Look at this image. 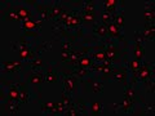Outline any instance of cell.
<instances>
[{"label": "cell", "instance_id": "obj_1", "mask_svg": "<svg viewBox=\"0 0 155 116\" xmlns=\"http://www.w3.org/2000/svg\"><path fill=\"white\" fill-rule=\"evenodd\" d=\"M154 63H142L141 69L137 72H134L133 75V80L130 81V84H136V83H143L145 80L150 79L154 76Z\"/></svg>", "mask_w": 155, "mask_h": 116}, {"label": "cell", "instance_id": "obj_2", "mask_svg": "<svg viewBox=\"0 0 155 116\" xmlns=\"http://www.w3.org/2000/svg\"><path fill=\"white\" fill-rule=\"evenodd\" d=\"M62 81H64V92L71 95V93L74 92L75 86H76V77L72 76L71 74L62 75Z\"/></svg>", "mask_w": 155, "mask_h": 116}, {"label": "cell", "instance_id": "obj_3", "mask_svg": "<svg viewBox=\"0 0 155 116\" xmlns=\"http://www.w3.org/2000/svg\"><path fill=\"white\" fill-rule=\"evenodd\" d=\"M43 21H34V19H25L21 21V28L23 31H40Z\"/></svg>", "mask_w": 155, "mask_h": 116}, {"label": "cell", "instance_id": "obj_4", "mask_svg": "<svg viewBox=\"0 0 155 116\" xmlns=\"http://www.w3.org/2000/svg\"><path fill=\"white\" fill-rule=\"evenodd\" d=\"M93 34L96 36H98L100 39H102V40L109 37L107 27H106V25H104V23H101V22H96V25L93 27Z\"/></svg>", "mask_w": 155, "mask_h": 116}, {"label": "cell", "instance_id": "obj_5", "mask_svg": "<svg viewBox=\"0 0 155 116\" xmlns=\"http://www.w3.org/2000/svg\"><path fill=\"white\" fill-rule=\"evenodd\" d=\"M107 31H109V35L111 36V37H115V39H118V40H120V41H123L124 40V35H123V31L120 30V28L115 25V23H109L107 26Z\"/></svg>", "mask_w": 155, "mask_h": 116}, {"label": "cell", "instance_id": "obj_6", "mask_svg": "<svg viewBox=\"0 0 155 116\" xmlns=\"http://www.w3.org/2000/svg\"><path fill=\"white\" fill-rule=\"evenodd\" d=\"M133 103H134L133 101L124 98L123 102L115 103V105H114V108H115V111L118 110V108H120V110H123L125 114H132V112H133Z\"/></svg>", "mask_w": 155, "mask_h": 116}, {"label": "cell", "instance_id": "obj_7", "mask_svg": "<svg viewBox=\"0 0 155 116\" xmlns=\"http://www.w3.org/2000/svg\"><path fill=\"white\" fill-rule=\"evenodd\" d=\"M13 9H14V12L18 14V17H19V19H21V21H25V19H31V17H32L31 11H30L28 8H26V7L16 5Z\"/></svg>", "mask_w": 155, "mask_h": 116}, {"label": "cell", "instance_id": "obj_8", "mask_svg": "<svg viewBox=\"0 0 155 116\" xmlns=\"http://www.w3.org/2000/svg\"><path fill=\"white\" fill-rule=\"evenodd\" d=\"M21 90H22V85L21 84H12L11 88H9V92H8V98L18 102V98H19V94H21Z\"/></svg>", "mask_w": 155, "mask_h": 116}, {"label": "cell", "instance_id": "obj_9", "mask_svg": "<svg viewBox=\"0 0 155 116\" xmlns=\"http://www.w3.org/2000/svg\"><path fill=\"white\" fill-rule=\"evenodd\" d=\"M110 79L113 81H119V83H125L128 79V72L124 70H115L110 75Z\"/></svg>", "mask_w": 155, "mask_h": 116}, {"label": "cell", "instance_id": "obj_10", "mask_svg": "<svg viewBox=\"0 0 155 116\" xmlns=\"http://www.w3.org/2000/svg\"><path fill=\"white\" fill-rule=\"evenodd\" d=\"M142 37H143L145 41H154V37H155L154 23H146V27H145V31L142 34Z\"/></svg>", "mask_w": 155, "mask_h": 116}, {"label": "cell", "instance_id": "obj_11", "mask_svg": "<svg viewBox=\"0 0 155 116\" xmlns=\"http://www.w3.org/2000/svg\"><path fill=\"white\" fill-rule=\"evenodd\" d=\"M49 13H51V18L52 19H58L61 17V14L64 13V7H62V4L58 2V3H54L53 4V7H51L49 9Z\"/></svg>", "mask_w": 155, "mask_h": 116}, {"label": "cell", "instance_id": "obj_12", "mask_svg": "<svg viewBox=\"0 0 155 116\" xmlns=\"http://www.w3.org/2000/svg\"><path fill=\"white\" fill-rule=\"evenodd\" d=\"M119 5L118 0H105L104 2V12L111 13L114 16L116 13V7Z\"/></svg>", "mask_w": 155, "mask_h": 116}, {"label": "cell", "instance_id": "obj_13", "mask_svg": "<svg viewBox=\"0 0 155 116\" xmlns=\"http://www.w3.org/2000/svg\"><path fill=\"white\" fill-rule=\"evenodd\" d=\"M92 72L91 69H83V67H76V69L72 70L70 74L72 76H75L76 79H84V77H87L89 74Z\"/></svg>", "mask_w": 155, "mask_h": 116}, {"label": "cell", "instance_id": "obj_14", "mask_svg": "<svg viewBox=\"0 0 155 116\" xmlns=\"http://www.w3.org/2000/svg\"><path fill=\"white\" fill-rule=\"evenodd\" d=\"M18 57L21 58V61H26V62H30L34 58H36V52H34L31 48L30 49H25V50H21L18 53Z\"/></svg>", "mask_w": 155, "mask_h": 116}, {"label": "cell", "instance_id": "obj_15", "mask_svg": "<svg viewBox=\"0 0 155 116\" xmlns=\"http://www.w3.org/2000/svg\"><path fill=\"white\" fill-rule=\"evenodd\" d=\"M143 17L146 19V23H154V19H155V12H154V7L150 4L146 3V8H145V12H143Z\"/></svg>", "mask_w": 155, "mask_h": 116}, {"label": "cell", "instance_id": "obj_16", "mask_svg": "<svg viewBox=\"0 0 155 116\" xmlns=\"http://www.w3.org/2000/svg\"><path fill=\"white\" fill-rule=\"evenodd\" d=\"M113 23H115V25L123 31V26H124V12H123V9H120V12H116L113 16Z\"/></svg>", "mask_w": 155, "mask_h": 116}, {"label": "cell", "instance_id": "obj_17", "mask_svg": "<svg viewBox=\"0 0 155 116\" xmlns=\"http://www.w3.org/2000/svg\"><path fill=\"white\" fill-rule=\"evenodd\" d=\"M2 71L5 72V74H14V72H18L14 62H8V61L2 62Z\"/></svg>", "mask_w": 155, "mask_h": 116}, {"label": "cell", "instance_id": "obj_18", "mask_svg": "<svg viewBox=\"0 0 155 116\" xmlns=\"http://www.w3.org/2000/svg\"><path fill=\"white\" fill-rule=\"evenodd\" d=\"M12 49L14 52L19 53L21 50H25V49H30V44L26 41V40H18L16 43H12Z\"/></svg>", "mask_w": 155, "mask_h": 116}, {"label": "cell", "instance_id": "obj_19", "mask_svg": "<svg viewBox=\"0 0 155 116\" xmlns=\"http://www.w3.org/2000/svg\"><path fill=\"white\" fill-rule=\"evenodd\" d=\"M28 63H30L31 70H32L34 74H35V72H41V69H43V61H41V58L36 57V58H34V60H31Z\"/></svg>", "mask_w": 155, "mask_h": 116}, {"label": "cell", "instance_id": "obj_20", "mask_svg": "<svg viewBox=\"0 0 155 116\" xmlns=\"http://www.w3.org/2000/svg\"><path fill=\"white\" fill-rule=\"evenodd\" d=\"M124 98L130 99L134 102V98H136V90L133 88V84H129V85H125V89H124Z\"/></svg>", "mask_w": 155, "mask_h": 116}, {"label": "cell", "instance_id": "obj_21", "mask_svg": "<svg viewBox=\"0 0 155 116\" xmlns=\"http://www.w3.org/2000/svg\"><path fill=\"white\" fill-rule=\"evenodd\" d=\"M141 66H142V61H138V60H136V58H133L132 61L128 62V70L132 72V74L137 72L140 69H141Z\"/></svg>", "mask_w": 155, "mask_h": 116}, {"label": "cell", "instance_id": "obj_22", "mask_svg": "<svg viewBox=\"0 0 155 116\" xmlns=\"http://www.w3.org/2000/svg\"><path fill=\"white\" fill-rule=\"evenodd\" d=\"M7 107H8L9 114H11V115H17V114L19 112V103H18V102H16V101L8 99Z\"/></svg>", "mask_w": 155, "mask_h": 116}, {"label": "cell", "instance_id": "obj_23", "mask_svg": "<svg viewBox=\"0 0 155 116\" xmlns=\"http://www.w3.org/2000/svg\"><path fill=\"white\" fill-rule=\"evenodd\" d=\"M91 58L93 60L94 63H102L106 60V54L104 50H100V52H94L93 54H91Z\"/></svg>", "mask_w": 155, "mask_h": 116}, {"label": "cell", "instance_id": "obj_24", "mask_svg": "<svg viewBox=\"0 0 155 116\" xmlns=\"http://www.w3.org/2000/svg\"><path fill=\"white\" fill-rule=\"evenodd\" d=\"M93 63L94 62L91 58V56H85V57H83V58H80L79 60V67H83V69H91Z\"/></svg>", "mask_w": 155, "mask_h": 116}, {"label": "cell", "instance_id": "obj_25", "mask_svg": "<svg viewBox=\"0 0 155 116\" xmlns=\"http://www.w3.org/2000/svg\"><path fill=\"white\" fill-rule=\"evenodd\" d=\"M89 110H91V114L100 115V114H102V111H104V105L100 102H93L89 106Z\"/></svg>", "mask_w": 155, "mask_h": 116}, {"label": "cell", "instance_id": "obj_26", "mask_svg": "<svg viewBox=\"0 0 155 116\" xmlns=\"http://www.w3.org/2000/svg\"><path fill=\"white\" fill-rule=\"evenodd\" d=\"M39 8V14H40V21H48V19L51 18V13H49V9H48L47 7H38Z\"/></svg>", "mask_w": 155, "mask_h": 116}, {"label": "cell", "instance_id": "obj_27", "mask_svg": "<svg viewBox=\"0 0 155 116\" xmlns=\"http://www.w3.org/2000/svg\"><path fill=\"white\" fill-rule=\"evenodd\" d=\"M105 54H106V58H109V60H111V61H115L116 58H118L119 50H118V48H116V45H115L113 48H110V49L105 50Z\"/></svg>", "mask_w": 155, "mask_h": 116}, {"label": "cell", "instance_id": "obj_28", "mask_svg": "<svg viewBox=\"0 0 155 116\" xmlns=\"http://www.w3.org/2000/svg\"><path fill=\"white\" fill-rule=\"evenodd\" d=\"M66 110H67L66 106L62 103V102H60V103H56L54 108L52 110V112H51V114H52V115H65Z\"/></svg>", "mask_w": 155, "mask_h": 116}, {"label": "cell", "instance_id": "obj_29", "mask_svg": "<svg viewBox=\"0 0 155 116\" xmlns=\"http://www.w3.org/2000/svg\"><path fill=\"white\" fill-rule=\"evenodd\" d=\"M43 81H44V75H43L41 72H35L30 79V83L32 85H39V84H41Z\"/></svg>", "mask_w": 155, "mask_h": 116}, {"label": "cell", "instance_id": "obj_30", "mask_svg": "<svg viewBox=\"0 0 155 116\" xmlns=\"http://www.w3.org/2000/svg\"><path fill=\"white\" fill-rule=\"evenodd\" d=\"M133 56H134L136 60L142 61L143 57H145V47H134V49H133Z\"/></svg>", "mask_w": 155, "mask_h": 116}, {"label": "cell", "instance_id": "obj_31", "mask_svg": "<svg viewBox=\"0 0 155 116\" xmlns=\"http://www.w3.org/2000/svg\"><path fill=\"white\" fill-rule=\"evenodd\" d=\"M30 102V93L27 90H21V94H19L18 98V103L19 105H26Z\"/></svg>", "mask_w": 155, "mask_h": 116}, {"label": "cell", "instance_id": "obj_32", "mask_svg": "<svg viewBox=\"0 0 155 116\" xmlns=\"http://www.w3.org/2000/svg\"><path fill=\"white\" fill-rule=\"evenodd\" d=\"M92 92L96 94L102 93L104 92V83L102 81H93V83H92Z\"/></svg>", "mask_w": 155, "mask_h": 116}, {"label": "cell", "instance_id": "obj_33", "mask_svg": "<svg viewBox=\"0 0 155 116\" xmlns=\"http://www.w3.org/2000/svg\"><path fill=\"white\" fill-rule=\"evenodd\" d=\"M81 16V21L87 22V23H94L96 22V16L92 13H80Z\"/></svg>", "mask_w": 155, "mask_h": 116}, {"label": "cell", "instance_id": "obj_34", "mask_svg": "<svg viewBox=\"0 0 155 116\" xmlns=\"http://www.w3.org/2000/svg\"><path fill=\"white\" fill-rule=\"evenodd\" d=\"M111 22H113V14L107 12H102V14H101V23L107 26Z\"/></svg>", "mask_w": 155, "mask_h": 116}, {"label": "cell", "instance_id": "obj_35", "mask_svg": "<svg viewBox=\"0 0 155 116\" xmlns=\"http://www.w3.org/2000/svg\"><path fill=\"white\" fill-rule=\"evenodd\" d=\"M5 19H7V21H12V22L21 21V19H19V17H18V14L14 12V9H11L9 12H7V14H5Z\"/></svg>", "mask_w": 155, "mask_h": 116}, {"label": "cell", "instance_id": "obj_36", "mask_svg": "<svg viewBox=\"0 0 155 116\" xmlns=\"http://www.w3.org/2000/svg\"><path fill=\"white\" fill-rule=\"evenodd\" d=\"M96 12V5L92 2H85L84 7H83V13H92L94 14Z\"/></svg>", "mask_w": 155, "mask_h": 116}, {"label": "cell", "instance_id": "obj_37", "mask_svg": "<svg viewBox=\"0 0 155 116\" xmlns=\"http://www.w3.org/2000/svg\"><path fill=\"white\" fill-rule=\"evenodd\" d=\"M57 80H58V77L53 71H49V72H47V74H44V81H47V83H56Z\"/></svg>", "mask_w": 155, "mask_h": 116}, {"label": "cell", "instance_id": "obj_38", "mask_svg": "<svg viewBox=\"0 0 155 116\" xmlns=\"http://www.w3.org/2000/svg\"><path fill=\"white\" fill-rule=\"evenodd\" d=\"M145 85H146V88H147V92L149 93H154V89H155V81H154V76L153 77H150V79L147 80H145L143 81Z\"/></svg>", "mask_w": 155, "mask_h": 116}, {"label": "cell", "instance_id": "obj_39", "mask_svg": "<svg viewBox=\"0 0 155 116\" xmlns=\"http://www.w3.org/2000/svg\"><path fill=\"white\" fill-rule=\"evenodd\" d=\"M54 106H56L54 102H47V103H43V105H41V111H43L44 114H51V112H52V110L54 108Z\"/></svg>", "mask_w": 155, "mask_h": 116}, {"label": "cell", "instance_id": "obj_40", "mask_svg": "<svg viewBox=\"0 0 155 116\" xmlns=\"http://www.w3.org/2000/svg\"><path fill=\"white\" fill-rule=\"evenodd\" d=\"M134 37H136V44L134 47H143V37H142V34L140 31H134Z\"/></svg>", "mask_w": 155, "mask_h": 116}, {"label": "cell", "instance_id": "obj_41", "mask_svg": "<svg viewBox=\"0 0 155 116\" xmlns=\"http://www.w3.org/2000/svg\"><path fill=\"white\" fill-rule=\"evenodd\" d=\"M74 106L76 107V110H78V112H79V115L85 114V111L88 110V106H87V105H83V103H74Z\"/></svg>", "mask_w": 155, "mask_h": 116}, {"label": "cell", "instance_id": "obj_42", "mask_svg": "<svg viewBox=\"0 0 155 116\" xmlns=\"http://www.w3.org/2000/svg\"><path fill=\"white\" fill-rule=\"evenodd\" d=\"M65 115H67V116H78V115H79V112H78V110H76L75 106L72 105V106H70V107L66 110Z\"/></svg>", "mask_w": 155, "mask_h": 116}, {"label": "cell", "instance_id": "obj_43", "mask_svg": "<svg viewBox=\"0 0 155 116\" xmlns=\"http://www.w3.org/2000/svg\"><path fill=\"white\" fill-rule=\"evenodd\" d=\"M51 43H47V41H44V43H41L40 45H39L38 48V53H41V52H45V50H49L51 49Z\"/></svg>", "mask_w": 155, "mask_h": 116}, {"label": "cell", "instance_id": "obj_44", "mask_svg": "<svg viewBox=\"0 0 155 116\" xmlns=\"http://www.w3.org/2000/svg\"><path fill=\"white\" fill-rule=\"evenodd\" d=\"M62 50H64V52H72V50H74V48H72L71 43L64 41V43H62Z\"/></svg>", "mask_w": 155, "mask_h": 116}, {"label": "cell", "instance_id": "obj_45", "mask_svg": "<svg viewBox=\"0 0 155 116\" xmlns=\"http://www.w3.org/2000/svg\"><path fill=\"white\" fill-rule=\"evenodd\" d=\"M155 106L154 105H146L145 106V114L146 115H154V112H155Z\"/></svg>", "mask_w": 155, "mask_h": 116}, {"label": "cell", "instance_id": "obj_46", "mask_svg": "<svg viewBox=\"0 0 155 116\" xmlns=\"http://www.w3.org/2000/svg\"><path fill=\"white\" fill-rule=\"evenodd\" d=\"M70 54H71V52H64L62 50V53H61V57H62V61L64 62H66L67 60L70 58Z\"/></svg>", "mask_w": 155, "mask_h": 116}, {"label": "cell", "instance_id": "obj_47", "mask_svg": "<svg viewBox=\"0 0 155 116\" xmlns=\"http://www.w3.org/2000/svg\"><path fill=\"white\" fill-rule=\"evenodd\" d=\"M113 62L114 61H111V60H109V58H106V60L101 65H102V66H113Z\"/></svg>", "mask_w": 155, "mask_h": 116}]
</instances>
